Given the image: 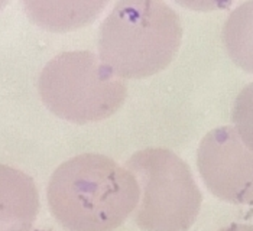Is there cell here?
I'll return each mask as SVG.
<instances>
[{
	"label": "cell",
	"instance_id": "obj_1",
	"mask_svg": "<svg viewBox=\"0 0 253 231\" xmlns=\"http://www.w3.org/2000/svg\"><path fill=\"white\" fill-rule=\"evenodd\" d=\"M48 205L68 231H113L136 208L140 187L129 169L107 156H74L51 175Z\"/></svg>",
	"mask_w": 253,
	"mask_h": 231
},
{
	"label": "cell",
	"instance_id": "obj_3",
	"mask_svg": "<svg viewBox=\"0 0 253 231\" xmlns=\"http://www.w3.org/2000/svg\"><path fill=\"white\" fill-rule=\"evenodd\" d=\"M38 90L48 110L78 124L115 115L127 93L126 84L91 51L52 58L41 71Z\"/></svg>",
	"mask_w": 253,
	"mask_h": 231
},
{
	"label": "cell",
	"instance_id": "obj_5",
	"mask_svg": "<svg viewBox=\"0 0 253 231\" xmlns=\"http://www.w3.org/2000/svg\"><path fill=\"white\" fill-rule=\"evenodd\" d=\"M197 166L207 190L221 201L253 204V152L232 126L213 129L203 137Z\"/></svg>",
	"mask_w": 253,
	"mask_h": 231
},
{
	"label": "cell",
	"instance_id": "obj_10",
	"mask_svg": "<svg viewBox=\"0 0 253 231\" xmlns=\"http://www.w3.org/2000/svg\"><path fill=\"white\" fill-rule=\"evenodd\" d=\"M34 231H48V230H34Z\"/></svg>",
	"mask_w": 253,
	"mask_h": 231
},
{
	"label": "cell",
	"instance_id": "obj_2",
	"mask_svg": "<svg viewBox=\"0 0 253 231\" xmlns=\"http://www.w3.org/2000/svg\"><path fill=\"white\" fill-rule=\"evenodd\" d=\"M182 39L181 19L162 1H119L98 31L100 59L119 78H145L167 68Z\"/></svg>",
	"mask_w": 253,
	"mask_h": 231
},
{
	"label": "cell",
	"instance_id": "obj_4",
	"mask_svg": "<svg viewBox=\"0 0 253 231\" xmlns=\"http://www.w3.org/2000/svg\"><path fill=\"white\" fill-rule=\"evenodd\" d=\"M142 190L135 223L145 231H187L195 223L203 195L190 166L172 151L149 148L127 160Z\"/></svg>",
	"mask_w": 253,
	"mask_h": 231
},
{
	"label": "cell",
	"instance_id": "obj_7",
	"mask_svg": "<svg viewBox=\"0 0 253 231\" xmlns=\"http://www.w3.org/2000/svg\"><path fill=\"white\" fill-rule=\"evenodd\" d=\"M223 40L234 64L253 74V1L242 3L227 16Z\"/></svg>",
	"mask_w": 253,
	"mask_h": 231
},
{
	"label": "cell",
	"instance_id": "obj_6",
	"mask_svg": "<svg viewBox=\"0 0 253 231\" xmlns=\"http://www.w3.org/2000/svg\"><path fill=\"white\" fill-rule=\"evenodd\" d=\"M38 211L34 179L16 168L0 165V231H31Z\"/></svg>",
	"mask_w": 253,
	"mask_h": 231
},
{
	"label": "cell",
	"instance_id": "obj_8",
	"mask_svg": "<svg viewBox=\"0 0 253 231\" xmlns=\"http://www.w3.org/2000/svg\"><path fill=\"white\" fill-rule=\"evenodd\" d=\"M232 117L234 129L253 152V82L246 85L236 97Z\"/></svg>",
	"mask_w": 253,
	"mask_h": 231
},
{
	"label": "cell",
	"instance_id": "obj_9",
	"mask_svg": "<svg viewBox=\"0 0 253 231\" xmlns=\"http://www.w3.org/2000/svg\"><path fill=\"white\" fill-rule=\"evenodd\" d=\"M220 231H253V226L252 224H230L224 229H221Z\"/></svg>",
	"mask_w": 253,
	"mask_h": 231
}]
</instances>
